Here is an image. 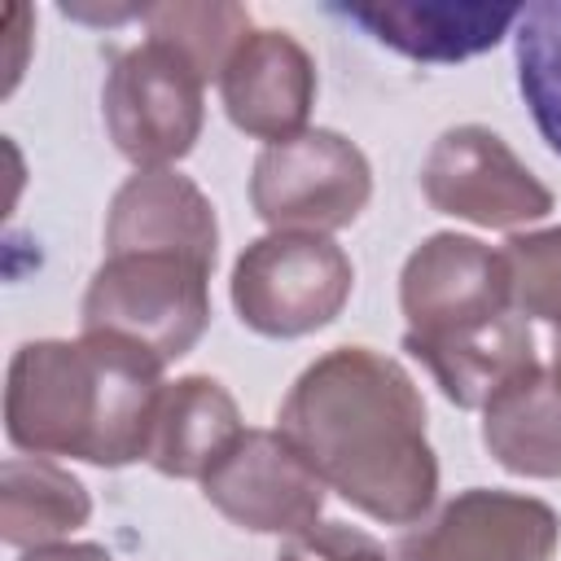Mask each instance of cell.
<instances>
[{
    "label": "cell",
    "mask_w": 561,
    "mask_h": 561,
    "mask_svg": "<svg viewBox=\"0 0 561 561\" xmlns=\"http://www.w3.org/2000/svg\"><path fill=\"white\" fill-rule=\"evenodd\" d=\"M403 351L412 359H421L434 377V386L443 390V399H451L465 412H482L486 399L508 386L517 373H526L535 359V333L530 320L522 311L495 320L491 329L465 333V337H447V342H403Z\"/></svg>",
    "instance_id": "obj_16"
},
{
    "label": "cell",
    "mask_w": 561,
    "mask_h": 561,
    "mask_svg": "<svg viewBox=\"0 0 561 561\" xmlns=\"http://www.w3.org/2000/svg\"><path fill=\"white\" fill-rule=\"evenodd\" d=\"M210 272L197 259L131 250L105 254L79 307L83 333H114L171 364L197 346L210 324Z\"/></svg>",
    "instance_id": "obj_3"
},
{
    "label": "cell",
    "mask_w": 561,
    "mask_h": 561,
    "mask_svg": "<svg viewBox=\"0 0 561 561\" xmlns=\"http://www.w3.org/2000/svg\"><path fill=\"white\" fill-rule=\"evenodd\" d=\"M202 88L206 79L158 39L118 48L101 83V118L114 149L136 171L188 158L202 136Z\"/></svg>",
    "instance_id": "obj_5"
},
{
    "label": "cell",
    "mask_w": 561,
    "mask_h": 561,
    "mask_svg": "<svg viewBox=\"0 0 561 561\" xmlns=\"http://www.w3.org/2000/svg\"><path fill=\"white\" fill-rule=\"evenodd\" d=\"M162 359L114 333L22 342L4 381V434L26 456H70L101 469L145 460Z\"/></svg>",
    "instance_id": "obj_2"
},
{
    "label": "cell",
    "mask_w": 561,
    "mask_h": 561,
    "mask_svg": "<svg viewBox=\"0 0 561 561\" xmlns=\"http://www.w3.org/2000/svg\"><path fill=\"white\" fill-rule=\"evenodd\" d=\"M482 447L517 478H561V359L530 364L486 399Z\"/></svg>",
    "instance_id": "obj_15"
},
{
    "label": "cell",
    "mask_w": 561,
    "mask_h": 561,
    "mask_svg": "<svg viewBox=\"0 0 561 561\" xmlns=\"http://www.w3.org/2000/svg\"><path fill=\"white\" fill-rule=\"evenodd\" d=\"M4 31H9V61H4V92H13L18 88V79H22V66H26V22H31V9H22V4H9V13H4Z\"/></svg>",
    "instance_id": "obj_22"
},
{
    "label": "cell",
    "mask_w": 561,
    "mask_h": 561,
    "mask_svg": "<svg viewBox=\"0 0 561 561\" xmlns=\"http://www.w3.org/2000/svg\"><path fill=\"white\" fill-rule=\"evenodd\" d=\"M557 539L561 522L552 504L522 491L469 486L408 530L394 561H552Z\"/></svg>",
    "instance_id": "obj_9"
},
{
    "label": "cell",
    "mask_w": 561,
    "mask_h": 561,
    "mask_svg": "<svg viewBox=\"0 0 561 561\" xmlns=\"http://www.w3.org/2000/svg\"><path fill=\"white\" fill-rule=\"evenodd\" d=\"M399 311L408 320L403 342H447L513 316V272L504 250L478 237L434 232L399 272Z\"/></svg>",
    "instance_id": "obj_7"
},
{
    "label": "cell",
    "mask_w": 561,
    "mask_h": 561,
    "mask_svg": "<svg viewBox=\"0 0 561 561\" xmlns=\"http://www.w3.org/2000/svg\"><path fill=\"white\" fill-rule=\"evenodd\" d=\"M504 259L513 272V307L526 320H543L561 342V228L513 232Z\"/></svg>",
    "instance_id": "obj_20"
},
{
    "label": "cell",
    "mask_w": 561,
    "mask_h": 561,
    "mask_svg": "<svg viewBox=\"0 0 561 561\" xmlns=\"http://www.w3.org/2000/svg\"><path fill=\"white\" fill-rule=\"evenodd\" d=\"M513 57L522 101L548 149L561 158V0L522 9L513 31Z\"/></svg>",
    "instance_id": "obj_19"
},
{
    "label": "cell",
    "mask_w": 561,
    "mask_h": 561,
    "mask_svg": "<svg viewBox=\"0 0 561 561\" xmlns=\"http://www.w3.org/2000/svg\"><path fill=\"white\" fill-rule=\"evenodd\" d=\"M552 359H561V342H557V355H552Z\"/></svg>",
    "instance_id": "obj_24"
},
{
    "label": "cell",
    "mask_w": 561,
    "mask_h": 561,
    "mask_svg": "<svg viewBox=\"0 0 561 561\" xmlns=\"http://www.w3.org/2000/svg\"><path fill=\"white\" fill-rule=\"evenodd\" d=\"M421 193L438 215L478 224V228H522L552 210L548 184L508 149L491 127L460 123L447 127L425 162Z\"/></svg>",
    "instance_id": "obj_8"
},
{
    "label": "cell",
    "mask_w": 561,
    "mask_h": 561,
    "mask_svg": "<svg viewBox=\"0 0 561 561\" xmlns=\"http://www.w3.org/2000/svg\"><path fill=\"white\" fill-rule=\"evenodd\" d=\"M149 39L175 48L206 83L224 75L228 57L241 48V39L254 31L250 26V13L241 4H228V0H202V4H188V0H171V4H145L140 13Z\"/></svg>",
    "instance_id": "obj_18"
},
{
    "label": "cell",
    "mask_w": 561,
    "mask_h": 561,
    "mask_svg": "<svg viewBox=\"0 0 561 561\" xmlns=\"http://www.w3.org/2000/svg\"><path fill=\"white\" fill-rule=\"evenodd\" d=\"M276 561H390L386 548L346 522H311L280 539Z\"/></svg>",
    "instance_id": "obj_21"
},
{
    "label": "cell",
    "mask_w": 561,
    "mask_h": 561,
    "mask_svg": "<svg viewBox=\"0 0 561 561\" xmlns=\"http://www.w3.org/2000/svg\"><path fill=\"white\" fill-rule=\"evenodd\" d=\"M276 430L351 508L386 526H416L438 495L416 381L381 351L333 346L298 373Z\"/></svg>",
    "instance_id": "obj_1"
},
{
    "label": "cell",
    "mask_w": 561,
    "mask_h": 561,
    "mask_svg": "<svg viewBox=\"0 0 561 561\" xmlns=\"http://www.w3.org/2000/svg\"><path fill=\"white\" fill-rule=\"evenodd\" d=\"M18 561H114L101 543H44V548H26Z\"/></svg>",
    "instance_id": "obj_23"
},
{
    "label": "cell",
    "mask_w": 561,
    "mask_h": 561,
    "mask_svg": "<svg viewBox=\"0 0 561 561\" xmlns=\"http://www.w3.org/2000/svg\"><path fill=\"white\" fill-rule=\"evenodd\" d=\"M324 482L285 443L280 430H245L202 478V495L232 526L254 535H294L320 522Z\"/></svg>",
    "instance_id": "obj_10"
},
{
    "label": "cell",
    "mask_w": 561,
    "mask_h": 561,
    "mask_svg": "<svg viewBox=\"0 0 561 561\" xmlns=\"http://www.w3.org/2000/svg\"><path fill=\"white\" fill-rule=\"evenodd\" d=\"M241 434L245 425L237 399L215 377L188 373L167 381L158 394L145 465H153L162 478L202 482Z\"/></svg>",
    "instance_id": "obj_13"
},
{
    "label": "cell",
    "mask_w": 561,
    "mask_h": 561,
    "mask_svg": "<svg viewBox=\"0 0 561 561\" xmlns=\"http://www.w3.org/2000/svg\"><path fill=\"white\" fill-rule=\"evenodd\" d=\"M337 18L412 61H465L517 31L522 9L491 4H333Z\"/></svg>",
    "instance_id": "obj_14"
},
{
    "label": "cell",
    "mask_w": 561,
    "mask_h": 561,
    "mask_svg": "<svg viewBox=\"0 0 561 561\" xmlns=\"http://www.w3.org/2000/svg\"><path fill=\"white\" fill-rule=\"evenodd\" d=\"M162 250L215 267L219 219L210 197L180 171H136L118 184L105 215V254Z\"/></svg>",
    "instance_id": "obj_12"
},
{
    "label": "cell",
    "mask_w": 561,
    "mask_h": 561,
    "mask_svg": "<svg viewBox=\"0 0 561 561\" xmlns=\"http://www.w3.org/2000/svg\"><path fill=\"white\" fill-rule=\"evenodd\" d=\"M373 197V167L355 140L333 127H307L263 145L250 167V206L272 232H337Z\"/></svg>",
    "instance_id": "obj_6"
},
{
    "label": "cell",
    "mask_w": 561,
    "mask_h": 561,
    "mask_svg": "<svg viewBox=\"0 0 561 561\" xmlns=\"http://www.w3.org/2000/svg\"><path fill=\"white\" fill-rule=\"evenodd\" d=\"M351 285L346 250L320 232H267L232 263V307L263 337H307L333 324Z\"/></svg>",
    "instance_id": "obj_4"
},
{
    "label": "cell",
    "mask_w": 561,
    "mask_h": 561,
    "mask_svg": "<svg viewBox=\"0 0 561 561\" xmlns=\"http://www.w3.org/2000/svg\"><path fill=\"white\" fill-rule=\"evenodd\" d=\"M219 101L237 131L276 145L307 131L316 105V61L289 35L254 26L219 75Z\"/></svg>",
    "instance_id": "obj_11"
},
{
    "label": "cell",
    "mask_w": 561,
    "mask_h": 561,
    "mask_svg": "<svg viewBox=\"0 0 561 561\" xmlns=\"http://www.w3.org/2000/svg\"><path fill=\"white\" fill-rule=\"evenodd\" d=\"M92 517L88 486L48 456H9L0 465V539L9 548L61 543Z\"/></svg>",
    "instance_id": "obj_17"
}]
</instances>
